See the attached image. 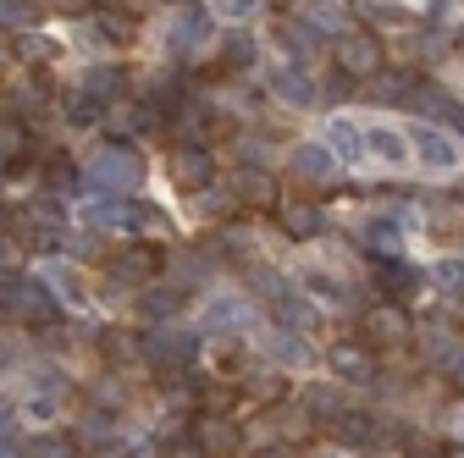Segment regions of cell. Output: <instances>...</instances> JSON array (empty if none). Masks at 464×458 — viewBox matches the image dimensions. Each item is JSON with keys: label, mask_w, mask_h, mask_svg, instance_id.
I'll return each instance as SVG.
<instances>
[{"label": "cell", "mask_w": 464, "mask_h": 458, "mask_svg": "<svg viewBox=\"0 0 464 458\" xmlns=\"http://www.w3.org/2000/svg\"><path fill=\"white\" fill-rule=\"evenodd\" d=\"M83 183L94 188V194H139V183H144V160H139V149H128V144H105L89 166H83Z\"/></svg>", "instance_id": "6da1fadb"}, {"label": "cell", "mask_w": 464, "mask_h": 458, "mask_svg": "<svg viewBox=\"0 0 464 458\" xmlns=\"http://www.w3.org/2000/svg\"><path fill=\"white\" fill-rule=\"evenodd\" d=\"M139 359L155 376H183L199 359V337L194 331H178V326H155L150 337H139Z\"/></svg>", "instance_id": "7a4b0ae2"}, {"label": "cell", "mask_w": 464, "mask_h": 458, "mask_svg": "<svg viewBox=\"0 0 464 458\" xmlns=\"http://www.w3.org/2000/svg\"><path fill=\"white\" fill-rule=\"evenodd\" d=\"M12 233H17L23 249H34V254H55V249H62V238H67V221H62V210H55L50 199H34L28 210L12 215Z\"/></svg>", "instance_id": "3957f363"}, {"label": "cell", "mask_w": 464, "mask_h": 458, "mask_svg": "<svg viewBox=\"0 0 464 458\" xmlns=\"http://www.w3.org/2000/svg\"><path fill=\"white\" fill-rule=\"evenodd\" d=\"M6 320H17V326H28V331H50V326H62V310H55V299H50V288L44 281H17V293L6 299V310H0Z\"/></svg>", "instance_id": "277c9868"}, {"label": "cell", "mask_w": 464, "mask_h": 458, "mask_svg": "<svg viewBox=\"0 0 464 458\" xmlns=\"http://www.w3.org/2000/svg\"><path fill=\"white\" fill-rule=\"evenodd\" d=\"M382 62H387V50H382L376 33H365V28L337 33V72H343V78H376Z\"/></svg>", "instance_id": "5b68a950"}, {"label": "cell", "mask_w": 464, "mask_h": 458, "mask_svg": "<svg viewBox=\"0 0 464 458\" xmlns=\"http://www.w3.org/2000/svg\"><path fill=\"white\" fill-rule=\"evenodd\" d=\"M105 276L116 281V288H150V281L160 276V249L155 243H128L122 254L105 260Z\"/></svg>", "instance_id": "8992f818"}, {"label": "cell", "mask_w": 464, "mask_h": 458, "mask_svg": "<svg viewBox=\"0 0 464 458\" xmlns=\"http://www.w3.org/2000/svg\"><path fill=\"white\" fill-rule=\"evenodd\" d=\"M166 171H171V183H178L183 194H199L205 183H216V155L205 144H178L171 160H166Z\"/></svg>", "instance_id": "52a82bcc"}, {"label": "cell", "mask_w": 464, "mask_h": 458, "mask_svg": "<svg viewBox=\"0 0 464 458\" xmlns=\"http://www.w3.org/2000/svg\"><path fill=\"white\" fill-rule=\"evenodd\" d=\"M403 110H415V117H420V122H431V128H442V122L464 128L459 100H453L448 89H437V83H420V78H415V89H410V94H403Z\"/></svg>", "instance_id": "ba28073f"}, {"label": "cell", "mask_w": 464, "mask_h": 458, "mask_svg": "<svg viewBox=\"0 0 464 458\" xmlns=\"http://www.w3.org/2000/svg\"><path fill=\"white\" fill-rule=\"evenodd\" d=\"M188 436H194V447H199L205 458H232V453L244 447V431L232 425L227 415H216V409H205V415L188 425Z\"/></svg>", "instance_id": "9c48e42d"}, {"label": "cell", "mask_w": 464, "mask_h": 458, "mask_svg": "<svg viewBox=\"0 0 464 458\" xmlns=\"http://www.w3.org/2000/svg\"><path fill=\"white\" fill-rule=\"evenodd\" d=\"M205 39H210V17H205V6H188V12H178L166 23V50L178 55V62H194V55L205 50Z\"/></svg>", "instance_id": "30bf717a"}, {"label": "cell", "mask_w": 464, "mask_h": 458, "mask_svg": "<svg viewBox=\"0 0 464 458\" xmlns=\"http://www.w3.org/2000/svg\"><path fill=\"white\" fill-rule=\"evenodd\" d=\"M410 342V315H403L398 304H376L365 310V348H403Z\"/></svg>", "instance_id": "8fae6325"}, {"label": "cell", "mask_w": 464, "mask_h": 458, "mask_svg": "<svg viewBox=\"0 0 464 458\" xmlns=\"http://www.w3.org/2000/svg\"><path fill=\"white\" fill-rule=\"evenodd\" d=\"M410 144H415V155L426 160V171H453V166H459V144H453V133H448V128L420 122V128L410 133Z\"/></svg>", "instance_id": "7c38bea8"}, {"label": "cell", "mask_w": 464, "mask_h": 458, "mask_svg": "<svg viewBox=\"0 0 464 458\" xmlns=\"http://www.w3.org/2000/svg\"><path fill=\"white\" fill-rule=\"evenodd\" d=\"M332 370H337V381H348V386H371L376 381V354L365 348V342H337L332 348Z\"/></svg>", "instance_id": "4fadbf2b"}, {"label": "cell", "mask_w": 464, "mask_h": 458, "mask_svg": "<svg viewBox=\"0 0 464 458\" xmlns=\"http://www.w3.org/2000/svg\"><path fill=\"white\" fill-rule=\"evenodd\" d=\"M276 215H282V233L294 238V243L321 238V226H326V210L315 199H287V205H276Z\"/></svg>", "instance_id": "5bb4252c"}, {"label": "cell", "mask_w": 464, "mask_h": 458, "mask_svg": "<svg viewBox=\"0 0 464 458\" xmlns=\"http://www.w3.org/2000/svg\"><path fill=\"white\" fill-rule=\"evenodd\" d=\"M128 238L160 249V243L171 238V215H166L160 205H150V199H128Z\"/></svg>", "instance_id": "9a60e30c"}, {"label": "cell", "mask_w": 464, "mask_h": 458, "mask_svg": "<svg viewBox=\"0 0 464 458\" xmlns=\"http://www.w3.org/2000/svg\"><path fill=\"white\" fill-rule=\"evenodd\" d=\"M420 215H426V233L431 238H442V243L464 238V205H459V194H431Z\"/></svg>", "instance_id": "2e32d148"}, {"label": "cell", "mask_w": 464, "mask_h": 458, "mask_svg": "<svg viewBox=\"0 0 464 458\" xmlns=\"http://www.w3.org/2000/svg\"><path fill=\"white\" fill-rule=\"evenodd\" d=\"M249 320H255L249 299H210L205 304V331L210 337H238V331H249Z\"/></svg>", "instance_id": "e0dca14e"}, {"label": "cell", "mask_w": 464, "mask_h": 458, "mask_svg": "<svg viewBox=\"0 0 464 458\" xmlns=\"http://www.w3.org/2000/svg\"><path fill=\"white\" fill-rule=\"evenodd\" d=\"M287 166H294L299 183H332L337 177V160H332L326 144H294L287 149Z\"/></svg>", "instance_id": "ac0fdd59"}, {"label": "cell", "mask_w": 464, "mask_h": 458, "mask_svg": "<svg viewBox=\"0 0 464 458\" xmlns=\"http://www.w3.org/2000/svg\"><path fill=\"white\" fill-rule=\"evenodd\" d=\"M420 281H426V276H420L415 265H403L398 254H392V260H376V288H382L387 304H403V299L420 288Z\"/></svg>", "instance_id": "d6986e66"}, {"label": "cell", "mask_w": 464, "mask_h": 458, "mask_svg": "<svg viewBox=\"0 0 464 458\" xmlns=\"http://www.w3.org/2000/svg\"><path fill=\"white\" fill-rule=\"evenodd\" d=\"M326 425H332V436H337L343 447H371V442L382 436V425H376L371 409H337Z\"/></svg>", "instance_id": "ffe728a7"}, {"label": "cell", "mask_w": 464, "mask_h": 458, "mask_svg": "<svg viewBox=\"0 0 464 458\" xmlns=\"http://www.w3.org/2000/svg\"><path fill=\"white\" fill-rule=\"evenodd\" d=\"M100 122H105L111 133H122V138H128V133H144V128L155 122V105H150V100H128V94H122V100H111V110H105Z\"/></svg>", "instance_id": "44dd1931"}, {"label": "cell", "mask_w": 464, "mask_h": 458, "mask_svg": "<svg viewBox=\"0 0 464 458\" xmlns=\"http://www.w3.org/2000/svg\"><path fill=\"white\" fill-rule=\"evenodd\" d=\"M232 194H238V205H249V210H266V205H276V177L266 166H244L238 177H232Z\"/></svg>", "instance_id": "7402d4cb"}, {"label": "cell", "mask_w": 464, "mask_h": 458, "mask_svg": "<svg viewBox=\"0 0 464 458\" xmlns=\"http://www.w3.org/2000/svg\"><path fill=\"white\" fill-rule=\"evenodd\" d=\"M188 304V293L183 288H160V281H150V288H139V315L150 320V326H166L171 315H178Z\"/></svg>", "instance_id": "603a6c76"}, {"label": "cell", "mask_w": 464, "mask_h": 458, "mask_svg": "<svg viewBox=\"0 0 464 458\" xmlns=\"http://www.w3.org/2000/svg\"><path fill=\"white\" fill-rule=\"evenodd\" d=\"M276 100L294 105V110H310V105L321 100V89H315V78H310L304 67H282V72H276Z\"/></svg>", "instance_id": "cb8c5ba5"}, {"label": "cell", "mask_w": 464, "mask_h": 458, "mask_svg": "<svg viewBox=\"0 0 464 458\" xmlns=\"http://www.w3.org/2000/svg\"><path fill=\"white\" fill-rule=\"evenodd\" d=\"M83 94H94L100 105H111V100H122L128 94V72L116 67V62H100V67H89L83 72V83H78Z\"/></svg>", "instance_id": "d4e9b609"}, {"label": "cell", "mask_w": 464, "mask_h": 458, "mask_svg": "<svg viewBox=\"0 0 464 458\" xmlns=\"http://www.w3.org/2000/svg\"><path fill=\"white\" fill-rule=\"evenodd\" d=\"M94 28L105 44H133L139 39V17L128 6H94Z\"/></svg>", "instance_id": "484cf974"}, {"label": "cell", "mask_w": 464, "mask_h": 458, "mask_svg": "<svg viewBox=\"0 0 464 458\" xmlns=\"http://www.w3.org/2000/svg\"><path fill=\"white\" fill-rule=\"evenodd\" d=\"M326 149H332V160H360V155H365V128H354L348 117H332Z\"/></svg>", "instance_id": "4316f807"}, {"label": "cell", "mask_w": 464, "mask_h": 458, "mask_svg": "<svg viewBox=\"0 0 464 458\" xmlns=\"http://www.w3.org/2000/svg\"><path fill=\"white\" fill-rule=\"evenodd\" d=\"M360 249H365V254H376V260H392V254H398V221H392V215H376V221H365Z\"/></svg>", "instance_id": "83f0119b"}, {"label": "cell", "mask_w": 464, "mask_h": 458, "mask_svg": "<svg viewBox=\"0 0 464 458\" xmlns=\"http://www.w3.org/2000/svg\"><path fill=\"white\" fill-rule=\"evenodd\" d=\"M365 149H371L382 166H403V160H410V138L392 133V128H371V133H365Z\"/></svg>", "instance_id": "f1b7e54d"}, {"label": "cell", "mask_w": 464, "mask_h": 458, "mask_svg": "<svg viewBox=\"0 0 464 458\" xmlns=\"http://www.w3.org/2000/svg\"><path fill=\"white\" fill-rule=\"evenodd\" d=\"M194 210L210 215V221H227L232 210H238V194H232V183H205V188L194 194Z\"/></svg>", "instance_id": "f546056e"}, {"label": "cell", "mask_w": 464, "mask_h": 458, "mask_svg": "<svg viewBox=\"0 0 464 458\" xmlns=\"http://www.w3.org/2000/svg\"><path fill=\"white\" fill-rule=\"evenodd\" d=\"M266 348H271V359L276 365H310V342L299 337V331H266Z\"/></svg>", "instance_id": "4dcf8cb0"}, {"label": "cell", "mask_w": 464, "mask_h": 458, "mask_svg": "<svg viewBox=\"0 0 464 458\" xmlns=\"http://www.w3.org/2000/svg\"><path fill=\"white\" fill-rule=\"evenodd\" d=\"M276 39H282V50H287V55H315V50H321V33H315L304 17L276 23Z\"/></svg>", "instance_id": "1f68e13d"}, {"label": "cell", "mask_w": 464, "mask_h": 458, "mask_svg": "<svg viewBox=\"0 0 464 458\" xmlns=\"http://www.w3.org/2000/svg\"><path fill=\"white\" fill-rule=\"evenodd\" d=\"M100 354H105L111 365H133V370H144V359H139V337H133V331H105V337H100Z\"/></svg>", "instance_id": "d6a6232c"}, {"label": "cell", "mask_w": 464, "mask_h": 458, "mask_svg": "<svg viewBox=\"0 0 464 458\" xmlns=\"http://www.w3.org/2000/svg\"><path fill=\"white\" fill-rule=\"evenodd\" d=\"M271 304H276V320H282V331H310V326L321 320V315H315V310H310L299 293H282V299H271Z\"/></svg>", "instance_id": "836d02e7"}, {"label": "cell", "mask_w": 464, "mask_h": 458, "mask_svg": "<svg viewBox=\"0 0 464 458\" xmlns=\"http://www.w3.org/2000/svg\"><path fill=\"white\" fill-rule=\"evenodd\" d=\"M343 0H304V23L326 39V33H343Z\"/></svg>", "instance_id": "e575fe53"}, {"label": "cell", "mask_w": 464, "mask_h": 458, "mask_svg": "<svg viewBox=\"0 0 464 458\" xmlns=\"http://www.w3.org/2000/svg\"><path fill=\"white\" fill-rule=\"evenodd\" d=\"M62 117H67V122H78V128H94V122L105 117V105H100L94 94H83V89H72V94L62 100Z\"/></svg>", "instance_id": "d590c367"}, {"label": "cell", "mask_w": 464, "mask_h": 458, "mask_svg": "<svg viewBox=\"0 0 464 458\" xmlns=\"http://www.w3.org/2000/svg\"><path fill=\"white\" fill-rule=\"evenodd\" d=\"M23 458H78V442L62 436V431H44V436H34L23 447Z\"/></svg>", "instance_id": "8d00e7d4"}, {"label": "cell", "mask_w": 464, "mask_h": 458, "mask_svg": "<svg viewBox=\"0 0 464 458\" xmlns=\"http://www.w3.org/2000/svg\"><path fill=\"white\" fill-rule=\"evenodd\" d=\"M299 409H304L310 420H332V415L343 409V397H337L332 386H304V392H299Z\"/></svg>", "instance_id": "74e56055"}, {"label": "cell", "mask_w": 464, "mask_h": 458, "mask_svg": "<svg viewBox=\"0 0 464 458\" xmlns=\"http://www.w3.org/2000/svg\"><path fill=\"white\" fill-rule=\"evenodd\" d=\"M410 89H415L410 72H376V83H371L376 105H403V94H410Z\"/></svg>", "instance_id": "f35d334b"}, {"label": "cell", "mask_w": 464, "mask_h": 458, "mask_svg": "<svg viewBox=\"0 0 464 458\" xmlns=\"http://www.w3.org/2000/svg\"><path fill=\"white\" fill-rule=\"evenodd\" d=\"M221 67H227V72H249V67H255V39L232 33V39L221 44Z\"/></svg>", "instance_id": "ab89813d"}, {"label": "cell", "mask_w": 464, "mask_h": 458, "mask_svg": "<svg viewBox=\"0 0 464 458\" xmlns=\"http://www.w3.org/2000/svg\"><path fill=\"white\" fill-rule=\"evenodd\" d=\"M244 392H249V404H276V397H282V376L276 370H255V376H244Z\"/></svg>", "instance_id": "60d3db41"}, {"label": "cell", "mask_w": 464, "mask_h": 458, "mask_svg": "<svg viewBox=\"0 0 464 458\" xmlns=\"http://www.w3.org/2000/svg\"><path fill=\"white\" fill-rule=\"evenodd\" d=\"M216 254H232V260H244V254H255V238L244 233V226H221V238H216Z\"/></svg>", "instance_id": "b9f144b4"}, {"label": "cell", "mask_w": 464, "mask_h": 458, "mask_svg": "<svg viewBox=\"0 0 464 458\" xmlns=\"http://www.w3.org/2000/svg\"><path fill=\"white\" fill-rule=\"evenodd\" d=\"M354 12H365V23H387V28L403 23V6H392V0H354Z\"/></svg>", "instance_id": "7bdbcfd3"}, {"label": "cell", "mask_w": 464, "mask_h": 458, "mask_svg": "<svg viewBox=\"0 0 464 458\" xmlns=\"http://www.w3.org/2000/svg\"><path fill=\"white\" fill-rule=\"evenodd\" d=\"M34 28L39 23V12H34V0H0V28Z\"/></svg>", "instance_id": "ee69618b"}, {"label": "cell", "mask_w": 464, "mask_h": 458, "mask_svg": "<svg viewBox=\"0 0 464 458\" xmlns=\"http://www.w3.org/2000/svg\"><path fill=\"white\" fill-rule=\"evenodd\" d=\"M255 12H260V0H216V17L232 23V28H244Z\"/></svg>", "instance_id": "f6af8a7d"}, {"label": "cell", "mask_w": 464, "mask_h": 458, "mask_svg": "<svg viewBox=\"0 0 464 458\" xmlns=\"http://www.w3.org/2000/svg\"><path fill=\"white\" fill-rule=\"evenodd\" d=\"M431 281L442 293H464V260H442L437 271H431Z\"/></svg>", "instance_id": "bcb514c9"}, {"label": "cell", "mask_w": 464, "mask_h": 458, "mask_svg": "<svg viewBox=\"0 0 464 458\" xmlns=\"http://www.w3.org/2000/svg\"><path fill=\"white\" fill-rule=\"evenodd\" d=\"M62 17H94V6H105V0H50Z\"/></svg>", "instance_id": "7dc6e473"}, {"label": "cell", "mask_w": 464, "mask_h": 458, "mask_svg": "<svg viewBox=\"0 0 464 458\" xmlns=\"http://www.w3.org/2000/svg\"><path fill=\"white\" fill-rule=\"evenodd\" d=\"M442 376H448V386H453V392H464V348H453V354L442 359Z\"/></svg>", "instance_id": "c3c4849f"}, {"label": "cell", "mask_w": 464, "mask_h": 458, "mask_svg": "<svg viewBox=\"0 0 464 458\" xmlns=\"http://www.w3.org/2000/svg\"><path fill=\"white\" fill-rule=\"evenodd\" d=\"M166 458H205V453L194 447V436H171L166 442Z\"/></svg>", "instance_id": "681fc988"}, {"label": "cell", "mask_w": 464, "mask_h": 458, "mask_svg": "<svg viewBox=\"0 0 464 458\" xmlns=\"http://www.w3.org/2000/svg\"><path fill=\"white\" fill-rule=\"evenodd\" d=\"M255 458H304V453H299L294 442H271V447H260Z\"/></svg>", "instance_id": "f907efd6"}, {"label": "cell", "mask_w": 464, "mask_h": 458, "mask_svg": "<svg viewBox=\"0 0 464 458\" xmlns=\"http://www.w3.org/2000/svg\"><path fill=\"white\" fill-rule=\"evenodd\" d=\"M17 281H23L17 271H6V265H0V310H6V299L17 293Z\"/></svg>", "instance_id": "816d5d0a"}, {"label": "cell", "mask_w": 464, "mask_h": 458, "mask_svg": "<svg viewBox=\"0 0 464 458\" xmlns=\"http://www.w3.org/2000/svg\"><path fill=\"white\" fill-rule=\"evenodd\" d=\"M415 458H459V453H453V447H420Z\"/></svg>", "instance_id": "f5cc1de1"}, {"label": "cell", "mask_w": 464, "mask_h": 458, "mask_svg": "<svg viewBox=\"0 0 464 458\" xmlns=\"http://www.w3.org/2000/svg\"><path fill=\"white\" fill-rule=\"evenodd\" d=\"M0 458H23V447H17L12 436H0Z\"/></svg>", "instance_id": "db71d44e"}, {"label": "cell", "mask_w": 464, "mask_h": 458, "mask_svg": "<svg viewBox=\"0 0 464 458\" xmlns=\"http://www.w3.org/2000/svg\"><path fill=\"white\" fill-rule=\"evenodd\" d=\"M94 458H116V453H94Z\"/></svg>", "instance_id": "11a10c76"}, {"label": "cell", "mask_w": 464, "mask_h": 458, "mask_svg": "<svg viewBox=\"0 0 464 458\" xmlns=\"http://www.w3.org/2000/svg\"><path fill=\"white\" fill-rule=\"evenodd\" d=\"M188 6H199V0H188Z\"/></svg>", "instance_id": "9f6ffc18"}, {"label": "cell", "mask_w": 464, "mask_h": 458, "mask_svg": "<svg viewBox=\"0 0 464 458\" xmlns=\"http://www.w3.org/2000/svg\"><path fill=\"white\" fill-rule=\"evenodd\" d=\"M459 205H464V194H459Z\"/></svg>", "instance_id": "6f0895ef"}, {"label": "cell", "mask_w": 464, "mask_h": 458, "mask_svg": "<svg viewBox=\"0 0 464 458\" xmlns=\"http://www.w3.org/2000/svg\"><path fill=\"white\" fill-rule=\"evenodd\" d=\"M133 6H139V0H133Z\"/></svg>", "instance_id": "680465c9"}]
</instances>
